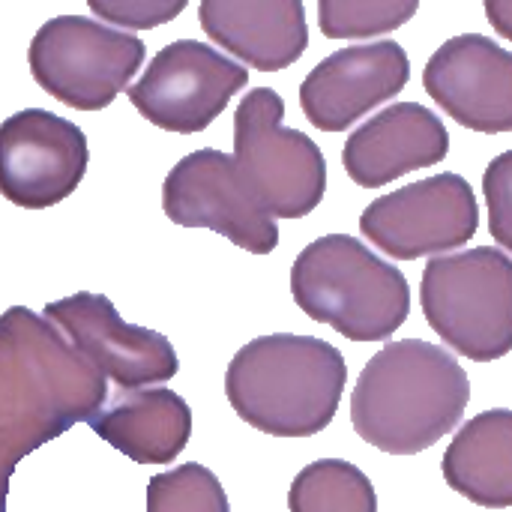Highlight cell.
Wrapping results in <instances>:
<instances>
[{
  "instance_id": "cell-1",
  "label": "cell",
  "mask_w": 512,
  "mask_h": 512,
  "mask_svg": "<svg viewBox=\"0 0 512 512\" xmlns=\"http://www.w3.org/2000/svg\"><path fill=\"white\" fill-rule=\"evenodd\" d=\"M105 402V375L51 321L27 306L0 315V512L18 462L75 423H90Z\"/></svg>"
},
{
  "instance_id": "cell-2",
  "label": "cell",
  "mask_w": 512,
  "mask_h": 512,
  "mask_svg": "<svg viewBox=\"0 0 512 512\" xmlns=\"http://www.w3.org/2000/svg\"><path fill=\"white\" fill-rule=\"evenodd\" d=\"M471 402V381L441 345L402 339L381 348L351 393L354 432L390 456H417L450 435Z\"/></svg>"
},
{
  "instance_id": "cell-3",
  "label": "cell",
  "mask_w": 512,
  "mask_h": 512,
  "mask_svg": "<svg viewBox=\"0 0 512 512\" xmlns=\"http://www.w3.org/2000/svg\"><path fill=\"white\" fill-rule=\"evenodd\" d=\"M348 381L345 357L315 336L273 333L243 345L225 372V396L237 417L273 438L324 432Z\"/></svg>"
},
{
  "instance_id": "cell-4",
  "label": "cell",
  "mask_w": 512,
  "mask_h": 512,
  "mask_svg": "<svg viewBox=\"0 0 512 512\" xmlns=\"http://www.w3.org/2000/svg\"><path fill=\"white\" fill-rule=\"evenodd\" d=\"M291 297L300 312L351 342H384L411 312L405 273L348 234L318 237L297 255Z\"/></svg>"
},
{
  "instance_id": "cell-5",
  "label": "cell",
  "mask_w": 512,
  "mask_h": 512,
  "mask_svg": "<svg viewBox=\"0 0 512 512\" xmlns=\"http://www.w3.org/2000/svg\"><path fill=\"white\" fill-rule=\"evenodd\" d=\"M420 303L429 327L456 354L492 363L512 351V258L501 249L477 246L432 258Z\"/></svg>"
},
{
  "instance_id": "cell-6",
  "label": "cell",
  "mask_w": 512,
  "mask_h": 512,
  "mask_svg": "<svg viewBox=\"0 0 512 512\" xmlns=\"http://www.w3.org/2000/svg\"><path fill=\"white\" fill-rule=\"evenodd\" d=\"M285 120V99L273 87H255L234 114L237 171L273 219L309 216L327 192V162L321 147Z\"/></svg>"
},
{
  "instance_id": "cell-7",
  "label": "cell",
  "mask_w": 512,
  "mask_h": 512,
  "mask_svg": "<svg viewBox=\"0 0 512 512\" xmlns=\"http://www.w3.org/2000/svg\"><path fill=\"white\" fill-rule=\"evenodd\" d=\"M144 54L135 33L87 15H57L36 30L27 63L33 81L57 102L75 111H102L129 87Z\"/></svg>"
},
{
  "instance_id": "cell-8",
  "label": "cell",
  "mask_w": 512,
  "mask_h": 512,
  "mask_svg": "<svg viewBox=\"0 0 512 512\" xmlns=\"http://www.w3.org/2000/svg\"><path fill=\"white\" fill-rule=\"evenodd\" d=\"M249 84L246 66L198 39L165 45L129 87L135 111L159 129L204 132Z\"/></svg>"
},
{
  "instance_id": "cell-9",
  "label": "cell",
  "mask_w": 512,
  "mask_h": 512,
  "mask_svg": "<svg viewBox=\"0 0 512 512\" xmlns=\"http://www.w3.org/2000/svg\"><path fill=\"white\" fill-rule=\"evenodd\" d=\"M477 228V195L471 183L453 171L387 192L360 216L363 237L396 261H417L423 255L459 249L474 240Z\"/></svg>"
},
{
  "instance_id": "cell-10",
  "label": "cell",
  "mask_w": 512,
  "mask_h": 512,
  "mask_svg": "<svg viewBox=\"0 0 512 512\" xmlns=\"http://www.w3.org/2000/svg\"><path fill=\"white\" fill-rule=\"evenodd\" d=\"M162 210L180 228H210L252 255L279 246V225L246 189L231 153L201 147L183 156L162 183Z\"/></svg>"
},
{
  "instance_id": "cell-11",
  "label": "cell",
  "mask_w": 512,
  "mask_h": 512,
  "mask_svg": "<svg viewBox=\"0 0 512 512\" xmlns=\"http://www.w3.org/2000/svg\"><path fill=\"white\" fill-rule=\"evenodd\" d=\"M42 318L51 321L117 393L147 390V384H165L180 372L174 345L156 330L126 324L105 294L78 291L54 300L45 306Z\"/></svg>"
},
{
  "instance_id": "cell-12",
  "label": "cell",
  "mask_w": 512,
  "mask_h": 512,
  "mask_svg": "<svg viewBox=\"0 0 512 512\" xmlns=\"http://www.w3.org/2000/svg\"><path fill=\"white\" fill-rule=\"evenodd\" d=\"M90 162L87 135L45 108L15 111L0 123V195L24 210L66 201Z\"/></svg>"
},
{
  "instance_id": "cell-13",
  "label": "cell",
  "mask_w": 512,
  "mask_h": 512,
  "mask_svg": "<svg viewBox=\"0 0 512 512\" xmlns=\"http://www.w3.org/2000/svg\"><path fill=\"white\" fill-rule=\"evenodd\" d=\"M426 93L462 126L512 132V51L483 33L447 39L426 63Z\"/></svg>"
},
{
  "instance_id": "cell-14",
  "label": "cell",
  "mask_w": 512,
  "mask_h": 512,
  "mask_svg": "<svg viewBox=\"0 0 512 512\" xmlns=\"http://www.w3.org/2000/svg\"><path fill=\"white\" fill-rule=\"evenodd\" d=\"M411 78V60L399 42L339 48L300 84L306 120L321 132H345L372 108L399 96Z\"/></svg>"
},
{
  "instance_id": "cell-15",
  "label": "cell",
  "mask_w": 512,
  "mask_h": 512,
  "mask_svg": "<svg viewBox=\"0 0 512 512\" xmlns=\"http://www.w3.org/2000/svg\"><path fill=\"white\" fill-rule=\"evenodd\" d=\"M450 132L444 120L420 102H396L348 135L342 165L363 189H381L417 168L444 162Z\"/></svg>"
},
{
  "instance_id": "cell-16",
  "label": "cell",
  "mask_w": 512,
  "mask_h": 512,
  "mask_svg": "<svg viewBox=\"0 0 512 512\" xmlns=\"http://www.w3.org/2000/svg\"><path fill=\"white\" fill-rule=\"evenodd\" d=\"M198 21L240 66L261 72L288 69L309 48L306 6L300 0H204Z\"/></svg>"
},
{
  "instance_id": "cell-17",
  "label": "cell",
  "mask_w": 512,
  "mask_h": 512,
  "mask_svg": "<svg viewBox=\"0 0 512 512\" xmlns=\"http://www.w3.org/2000/svg\"><path fill=\"white\" fill-rule=\"evenodd\" d=\"M87 426L138 465H168L189 444L192 408L174 390L147 387L117 393Z\"/></svg>"
},
{
  "instance_id": "cell-18",
  "label": "cell",
  "mask_w": 512,
  "mask_h": 512,
  "mask_svg": "<svg viewBox=\"0 0 512 512\" xmlns=\"http://www.w3.org/2000/svg\"><path fill=\"white\" fill-rule=\"evenodd\" d=\"M453 492L486 510L512 507V411L492 408L468 420L441 462Z\"/></svg>"
},
{
  "instance_id": "cell-19",
  "label": "cell",
  "mask_w": 512,
  "mask_h": 512,
  "mask_svg": "<svg viewBox=\"0 0 512 512\" xmlns=\"http://www.w3.org/2000/svg\"><path fill=\"white\" fill-rule=\"evenodd\" d=\"M291 512H378L372 480L345 459H318L306 465L288 492Z\"/></svg>"
},
{
  "instance_id": "cell-20",
  "label": "cell",
  "mask_w": 512,
  "mask_h": 512,
  "mask_svg": "<svg viewBox=\"0 0 512 512\" xmlns=\"http://www.w3.org/2000/svg\"><path fill=\"white\" fill-rule=\"evenodd\" d=\"M417 12V0H321L318 24L327 39H366L381 36Z\"/></svg>"
},
{
  "instance_id": "cell-21",
  "label": "cell",
  "mask_w": 512,
  "mask_h": 512,
  "mask_svg": "<svg viewBox=\"0 0 512 512\" xmlns=\"http://www.w3.org/2000/svg\"><path fill=\"white\" fill-rule=\"evenodd\" d=\"M147 512H231L219 477L198 465H180L147 483Z\"/></svg>"
},
{
  "instance_id": "cell-22",
  "label": "cell",
  "mask_w": 512,
  "mask_h": 512,
  "mask_svg": "<svg viewBox=\"0 0 512 512\" xmlns=\"http://www.w3.org/2000/svg\"><path fill=\"white\" fill-rule=\"evenodd\" d=\"M90 12L102 18V24H120L129 30H153L171 18H177L186 3L183 0H87Z\"/></svg>"
},
{
  "instance_id": "cell-23",
  "label": "cell",
  "mask_w": 512,
  "mask_h": 512,
  "mask_svg": "<svg viewBox=\"0 0 512 512\" xmlns=\"http://www.w3.org/2000/svg\"><path fill=\"white\" fill-rule=\"evenodd\" d=\"M483 192L489 204V231L507 252H512V150L495 156L483 174Z\"/></svg>"
},
{
  "instance_id": "cell-24",
  "label": "cell",
  "mask_w": 512,
  "mask_h": 512,
  "mask_svg": "<svg viewBox=\"0 0 512 512\" xmlns=\"http://www.w3.org/2000/svg\"><path fill=\"white\" fill-rule=\"evenodd\" d=\"M486 15L504 39H512V0H486Z\"/></svg>"
}]
</instances>
